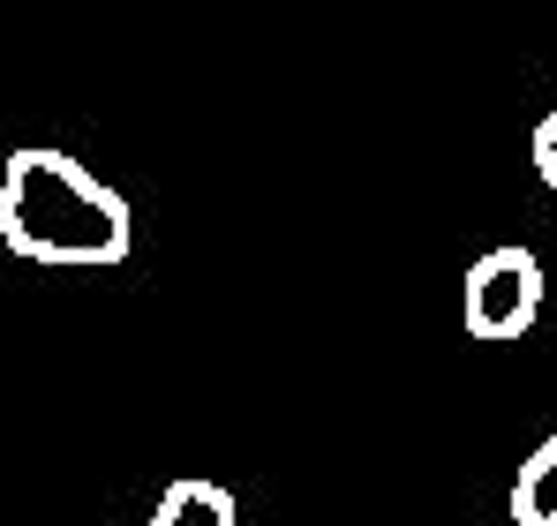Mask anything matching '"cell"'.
<instances>
[{"label": "cell", "mask_w": 557, "mask_h": 526, "mask_svg": "<svg viewBox=\"0 0 557 526\" xmlns=\"http://www.w3.org/2000/svg\"><path fill=\"white\" fill-rule=\"evenodd\" d=\"M0 234L23 263H121L128 256V203L84 174L69 151H8L0 174Z\"/></svg>", "instance_id": "1"}, {"label": "cell", "mask_w": 557, "mask_h": 526, "mask_svg": "<svg viewBox=\"0 0 557 526\" xmlns=\"http://www.w3.org/2000/svg\"><path fill=\"white\" fill-rule=\"evenodd\" d=\"M535 316H543V263L528 256V249H490V256L467 263V278H460L467 339L505 347V339H528Z\"/></svg>", "instance_id": "2"}, {"label": "cell", "mask_w": 557, "mask_h": 526, "mask_svg": "<svg viewBox=\"0 0 557 526\" xmlns=\"http://www.w3.org/2000/svg\"><path fill=\"white\" fill-rule=\"evenodd\" d=\"M512 526H557V429L512 474Z\"/></svg>", "instance_id": "3"}, {"label": "cell", "mask_w": 557, "mask_h": 526, "mask_svg": "<svg viewBox=\"0 0 557 526\" xmlns=\"http://www.w3.org/2000/svg\"><path fill=\"white\" fill-rule=\"evenodd\" d=\"M151 526H234V497H226L219 481L182 474V481H166V497H159Z\"/></svg>", "instance_id": "4"}, {"label": "cell", "mask_w": 557, "mask_h": 526, "mask_svg": "<svg viewBox=\"0 0 557 526\" xmlns=\"http://www.w3.org/2000/svg\"><path fill=\"white\" fill-rule=\"evenodd\" d=\"M528 151H535V174H543V188L557 196V105L543 113V128H535V143H528Z\"/></svg>", "instance_id": "5"}]
</instances>
